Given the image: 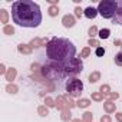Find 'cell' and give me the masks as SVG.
Wrapping results in <instances>:
<instances>
[{
  "label": "cell",
  "instance_id": "26",
  "mask_svg": "<svg viewBox=\"0 0 122 122\" xmlns=\"http://www.w3.org/2000/svg\"><path fill=\"white\" fill-rule=\"evenodd\" d=\"M89 52H91V50H89V47H85V49L82 50V57H86V56L89 55Z\"/></svg>",
  "mask_w": 122,
  "mask_h": 122
},
{
  "label": "cell",
  "instance_id": "23",
  "mask_svg": "<svg viewBox=\"0 0 122 122\" xmlns=\"http://www.w3.org/2000/svg\"><path fill=\"white\" fill-rule=\"evenodd\" d=\"M39 113H40L42 116H45V115H47V109H46L45 106H40V108H39Z\"/></svg>",
  "mask_w": 122,
  "mask_h": 122
},
{
  "label": "cell",
  "instance_id": "21",
  "mask_svg": "<svg viewBox=\"0 0 122 122\" xmlns=\"http://www.w3.org/2000/svg\"><path fill=\"white\" fill-rule=\"evenodd\" d=\"M95 53H96V56H103V55H105V49H103V47H98Z\"/></svg>",
  "mask_w": 122,
  "mask_h": 122
},
{
  "label": "cell",
  "instance_id": "2",
  "mask_svg": "<svg viewBox=\"0 0 122 122\" xmlns=\"http://www.w3.org/2000/svg\"><path fill=\"white\" fill-rule=\"evenodd\" d=\"M76 55L75 45L65 37H52L46 45V56L56 63H66Z\"/></svg>",
  "mask_w": 122,
  "mask_h": 122
},
{
  "label": "cell",
  "instance_id": "4",
  "mask_svg": "<svg viewBox=\"0 0 122 122\" xmlns=\"http://www.w3.org/2000/svg\"><path fill=\"white\" fill-rule=\"evenodd\" d=\"M118 2L116 0H102L98 5V13L103 19H113L118 12Z\"/></svg>",
  "mask_w": 122,
  "mask_h": 122
},
{
  "label": "cell",
  "instance_id": "18",
  "mask_svg": "<svg viewBox=\"0 0 122 122\" xmlns=\"http://www.w3.org/2000/svg\"><path fill=\"white\" fill-rule=\"evenodd\" d=\"M57 13H59V9H57L56 6H52V7L49 9V15H50V16H56Z\"/></svg>",
  "mask_w": 122,
  "mask_h": 122
},
{
  "label": "cell",
  "instance_id": "5",
  "mask_svg": "<svg viewBox=\"0 0 122 122\" xmlns=\"http://www.w3.org/2000/svg\"><path fill=\"white\" fill-rule=\"evenodd\" d=\"M62 65H63V71H65L66 76H75V75L81 73L82 69H83L82 62L79 59H76V57H73L72 60H69V62H66V63H62Z\"/></svg>",
  "mask_w": 122,
  "mask_h": 122
},
{
  "label": "cell",
  "instance_id": "1",
  "mask_svg": "<svg viewBox=\"0 0 122 122\" xmlns=\"http://www.w3.org/2000/svg\"><path fill=\"white\" fill-rule=\"evenodd\" d=\"M12 19L22 27H37L42 23V12L32 0H17L12 5Z\"/></svg>",
  "mask_w": 122,
  "mask_h": 122
},
{
  "label": "cell",
  "instance_id": "27",
  "mask_svg": "<svg viewBox=\"0 0 122 122\" xmlns=\"http://www.w3.org/2000/svg\"><path fill=\"white\" fill-rule=\"evenodd\" d=\"M101 92H102V93H109V86H108V85L102 86V88H101Z\"/></svg>",
  "mask_w": 122,
  "mask_h": 122
},
{
  "label": "cell",
  "instance_id": "6",
  "mask_svg": "<svg viewBox=\"0 0 122 122\" xmlns=\"http://www.w3.org/2000/svg\"><path fill=\"white\" fill-rule=\"evenodd\" d=\"M82 91H83L82 81H79L78 78H72V79L68 81V83H66V92H68V95L76 98V96H81Z\"/></svg>",
  "mask_w": 122,
  "mask_h": 122
},
{
  "label": "cell",
  "instance_id": "14",
  "mask_svg": "<svg viewBox=\"0 0 122 122\" xmlns=\"http://www.w3.org/2000/svg\"><path fill=\"white\" fill-rule=\"evenodd\" d=\"M99 72H93V73H91V76H89V82L92 83V82H96L98 79H99Z\"/></svg>",
  "mask_w": 122,
  "mask_h": 122
},
{
  "label": "cell",
  "instance_id": "31",
  "mask_svg": "<svg viewBox=\"0 0 122 122\" xmlns=\"http://www.w3.org/2000/svg\"><path fill=\"white\" fill-rule=\"evenodd\" d=\"M116 119H118L119 122H122V113H116Z\"/></svg>",
  "mask_w": 122,
  "mask_h": 122
},
{
  "label": "cell",
  "instance_id": "33",
  "mask_svg": "<svg viewBox=\"0 0 122 122\" xmlns=\"http://www.w3.org/2000/svg\"><path fill=\"white\" fill-rule=\"evenodd\" d=\"M46 102H47V105H49V106H53V103H52V99H46Z\"/></svg>",
  "mask_w": 122,
  "mask_h": 122
},
{
  "label": "cell",
  "instance_id": "20",
  "mask_svg": "<svg viewBox=\"0 0 122 122\" xmlns=\"http://www.w3.org/2000/svg\"><path fill=\"white\" fill-rule=\"evenodd\" d=\"M3 32H5L6 35H13V33H15V30H13V27H12V26H5Z\"/></svg>",
  "mask_w": 122,
  "mask_h": 122
},
{
  "label": "cell",
  "instance_id": "24",
  "mask_svg": "<svg viewBox=\"0 0 122 122\" xmlns=\"http://www.w3.org/2000/svg\"><path fill=\"white\" fill-rule=\"evenodd\" d=\"M92 99H95V101H102V95H101V93H92Z\"/></svg>",
  "mask_w": 122,
  "mask_h": 122
},
{
  "label": "cell",
  "instance_id": "10",
  "mask_svg": "<svg viewBox=\"0 0 122 122\" xmlns=\"http://www.w3.org/2000/svg\"><path fill=\"white\" fill-rule=\"evenodd\" d=\"M103 108H105V111H106L108 113H111V112L115 111V103H112L111 101H106V102L103 103Z\"/></svg>",
  "mask_w": 122,
  "mask_h": 122
},
{
  "label": "cell",
  "instance_id": "8",
  "mask_svg": "<svg viewBox=\"0 0 122 122\" xmlns=\"http://www.w3.org/2000/svg\"><path fill=\"white\" fill-rule=\"evenodd\" d=\"M62 23H63L65 27H73L75 26V17L71 16V15H66V16H63Z\"/></svg>",
  "mask_w": 122,
  "mask_h": 122
},
{
  "label": "cell",
  "instance_id": "25",
  "mask_svg": "<svg viewBox=\"0 0 122 122\" xmlns=\"http://www.w3.org/2000/svg\"><path fill=\"white\" fill-rule=\"evenodd\" d=\"M82 13H83V10H82L81 7H76V9H75V15H76L78 17H81V16H82Z\"/></svg>",
  "mask_w": 122,
  "mask_h": 122
},
{
  "label": "cell",
  "instance_id": "28",
  "mask_svg": "<svg viewBox=\"0 0 122 122\" xmlns=\"http://www.w3.org/2000/svg\"><path fill=\"white\" fill-rule=\"evenodd\" d=\"M89 45H91V46H99L98 40H95V39H91V40H89Z\"/></svg>",
  "mask_w": 122,
  "mask_h": 122
},
{
  "label": "cell",
  "instance_id": "3",
  "mask_svg": "<svg viewBox=\"0 0 122 122\" xmlns=\"http://www.w3.org/2000/svg\"><path fill=\"white\" fill-rule=\"evenodd\" d=\"M42 72L45 75L46 79L49 81H56V79H62L65 78V71H63V65L62 63H46L43 68H42Z\"/></svg>",
  "mask_w": 122,
  "mask_h": 122
},
{
  "label": "cell",
  "instance_id": "13",
  "mask_svg": "<svg viewBox=\"0 0 122 122\" xmlns=\"http://www.w3.org/2000/svg\"><path fill=\"white\" fill-rule=\"evenodd\" d=\"M89 103H91L89 99H79L76 105H78L79 108H86V106H89Z\"/></svg>",
  "mask_w": 122,
  "mask_h": 122
},
{
  "label": "cell",
  "instance_id": "30",
  "mask_svg": "<svg viewBox=\"0 0 122 122\" xmlns=\"http://www.w3.org/2000/svg\"><path fill=\"white\" fill-rule=\"evenodd\" d=\"M7 91H9V92H12V93H15L17 89H16V86H9V88H7Z\"/></svg>",
  "mask_w": 122,
  "mask_h": 122
},
{
  "label": "cell",
  "instance_id": "16",
  "mask_svg": "<svg viewBox=\"0 0 122 122\" xmlns=\"http://www.w3.org/2000/svg\"><path fill=\"white\" fill-rule=\"evenodd\" d=\"M115 63L118 66H122V52H119L116 56H115Z\"/></svg>",
  "mask_w": 122,
  "mask_h": 122
},
{
  "label": "cell",
  "instance_id": "19",
  "mask_svg": "<svg viewBox=\"0 0 122 122\" xmlns=\"http://www.w3.org/2000/svg\"><path fill=\"white\" fill-rule=\"evenodd\" d=\"M6 76H7V79H9V81H13V78L16 76V71H15V69H10V71L7 72V75H6Z\"/></svg>",
  "mask_w": 122,
  "mask_h": 122
},
{
  "label": "cell",
  "instance_id": "7",
  "mask_svg": "<svg viewBox=\"0 0 122 122\" xmlns=\"http://www.w3.org/2000/svg\"><path fill=\"white\" fill-rule=\"evenodd\" d=\"M83 15H85L88 19H95V17H96V15H98V9H95V7H92V6H89V7H86V9L83 10Z\"/></svg>",
  "mask_w": 122,
  "mask_h": 122
},
{
  "label": "cell",
  "instance_id": "22",
  "mask_svg": "<svg viewBox=\"0 0 122 122\" xmlns=\"http://www.w3.org/2000/svg\"><path fill=\"white\" fill-rule=\"evenodd\" d=\"M91 118H92V113L91 112H86L85 116H83V122H91Z\"/></svg>",
  "mask_w": 122,
  "mask_h": 122
},
{
  "label": "cell",
  "instance_id": "34",
  "mask_svg": "<svg viewBox=\"0 0 122 122\" xmlns=\"http://www.w3.org/2000/svg\"><path fill=\"white\" fill-rule=\"evenodd\" d=\"M73 122H81V121H79V119H75V121H73Z\"/></svg>",
  "mask_w": 122,
  "mask_h": 122
},
{
  "label": "cell",
  "instance_id": "9",
  "mask_svg": "<svg viewBox=\"0 0 122 122\" xmlns=\"http://www.w3.org/2000/svg\"><path fill=\"white\" fill-rule=\"evenodd\" d=\"M113 23H116V25H121V26H122V7H119V9H118L116 15H115V17H113Z\"/></svg>",
  "mask_w": 122,
  "mask_h": 122
},
{
  "label": "cell",
  "instance_id": "17",
  "mask_svg": "<svg viewBox=\"0 0 122 122\" xmlns=\"http://www.w3.org/2000/svg\"><path fill=\"white\" fill-rule=\"evenodd\" d=\"M96 33H99V32H98V29H96L95 26H92V27L89 29V36H91V39H93V37L96 36Z\"/></svg>",
  "mask_w": 122,
  "mask_h": 122
},
{
  "label": "cell",
  "instance_id": "29",
  "mask_svg": "<svg viewBox=\"0 0 122 122\" xmlns=\"http://www.w3.org/2000/svg\"><path fill=\"white\" fill-rule=\"evenodd\" d=\"M101 122H111V118H109L108 115H105V116H102V119H101Z\"/></svg>",
  "mask_w": 122,
  "mask_h": 122
},
{
  "label": "cell",
  "instance_id": "15",
  "mask_svg": "<svg viewBox=\"0 0 122 122\" xmlns=\"http://www.w3.org/2000/svg\"><path fill=\"white\" fill-rule=\"evenodd\" d=\"M0 15H2V23H7V19H9L7 12L5 9H2V10H0Z\"/></svg>",
  "mask_w": 122,
  "mask_h": 122
},
{
  "label": "cell",
  "instance_id": "12",
  "mask_svg": "<svg viewBox=\"0 0 122 122\" xmlns=\"http://www.w3.org/2000/svg\"><path fill=\"white\" fill-rule=\"evenodd\" d=\"M109 35H111V30L109 29H102V30H99V37L101 39H108L109 37Z\"/></svg>",
  "mask_w": 122,
  "mask_h": 122
},
{
  "label": "cell",
  "instance_id": "11",
  "mask_svg": "<svg viewBox=\"0 0 122 122\" xmlns=\"http://www.w3.org/2000/svg\"><path fill=\"white\" fill-rule=\"evenodd\" d=\"M19 52L20 53H30L32 52V46H29V45H19Z\"/></svg>",
  "mask_w": 122,
  "mask_h": 122
},
{
  "label": "cell",
  "instance_id": "32",
  "mask_svg": "<svg viewBox=\"0 0 122 122\" xmlns=\"http://www.w3.org/2000/svg\"><path fill=\"white\" fill-rule=\"evenodd\" d=\"M118 96H119V95H118V93H111V98H112V99H116V98H118Z\"/></svg>",
  "mask_w": 122,
  "mask_h": 122
}]
</instances>
